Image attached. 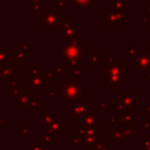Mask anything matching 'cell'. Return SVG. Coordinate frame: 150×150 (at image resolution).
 <instances>
[{
  "label": "cell",
  "mask_w": 150,
  "mask_h": 150,
  "mask_svg": "<svg viewBox=\"0 0 150 150\" xmlns=\"http://www.w3.org/2000/svg\"><path fill=\"white\" fill-rule=\"evenodd\" d=\"M148 13H149V15H150V1L148 2Z\"/></svg>",
  "instance_id": "obj_1"
}]
</instances>
